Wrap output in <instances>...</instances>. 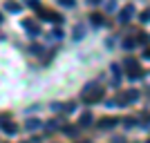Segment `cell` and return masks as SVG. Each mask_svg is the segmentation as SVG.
I'll list each match as a JSON object with an SVG mask.
<instances>
[{
	"label": "cell",
	"instance_id": "6da1fadb",
	"mask_svg": "<svg viewBox=\"0 0 150 143\" xmlns=\"http://www.w3.org/2000/svg\"><path fill=\"white\" fill-rule=\"evenodd\" d=\"M81 99L85 101V103H96V101H101L103 99V89L101 87H85V92L81 94Z\"/></svg>",
	"mask_w": 150,
	"mask_h": 143
},
{
	"label": "cell",
	"instance_id": "7a4b0ae2",
	"mask_svg": "<svg viewBox=\"0 0 150 143\" xmlns=\"http://www.w3.org/2000/svg\"><path fill=\"white\" fill-rule=\"evenodd\" d=\"M137 96H139V92H134V89H130V92L128 94H123V96H119V99H117V103H130V101H137Z\"/></svg>",
	"mask_w": 150,
	"mask_h": 143
},
{
	"label": "cell",
	"instance_id": "3957f363",
	"mask_svg": "<svg viewBox=\"0 0 150 143\" xmlns=\"http://www.w3.org/2000/svg\"><path fill=\"white\" fill-rule=\"evenodd\" d=\"M132 16H134V7H132V5H128V7H125V9H123V11H121V23H128V20H130L132 18Z\"/></svg>",
	"mask_w": 150,
	"mask_h": 143
},
{
	"label": "cell",
	"instance_id": "277c9868",
	"mask_svg": "<svg viewBox=\"0 0 150 143\" xmlns=\"http://www.w3.org/2000/svg\"><path fill=\"white\" fill-rule=\"evenodd\" d=\"M40 125H43V123H40L38 118H29V121L25 123V128H27L29 132H34V130H40Z\"/></svg>",
	"mask_w": 150,
	"mask_h": 143
},
{
	"label": "cell",
	"instance_id": "5b68a950",
	"mask_svg": "<svg viewBox=\"0 0 150 143\" xmlns=\"http://www.w3.org/2000/svg\"><path fill=\"white\" fill-rule=\"evenodd\" d=\"M85 36V25H76L74 27V40H81Z\"/></svg>",
	"mask_w": 150,
	"mask_h": 143
},
{
	"label": "cell",
	"instance_id": "8992f818",
	"mask_svg": "<svg viewBox=\"0 0 150 143\" xmlns=\"http://www.w3.org/2000/svg\"><path fill=\"white\" fill-rule=\"evenodd\" d=\"M25 29H27V31H31V36L40 31V29H38V25H36V23H31V20H25Z\"/></svg>",
	"mask_w": 150,
	"mask_h": 143
},
{
	"label": "cell",
	"instance_id": "52a82bcc",
	"mask_svg": "<svg viewBox=\"0 0 150 143\" xmlns=\"http://www.w3.org/2000/svg\"><path fill=\"white\" fill-rule=\"evenodd\" d=\"M114 123H117L114 118H101V121H99V128H103V130H108V128H112Z\"/></svg>",
	"mask_w": 150,
	"mask_h": 143
},
{
	"label": "cell",
	"instance_id": "ba28073f",
	"mask_svg": "<svg viewBox=\"0 0 150 143\" xmlns=\"http://www.w3.org/2000/svg\"><path fill=\"white\" fill-rule=\"evenodd\" d=\"M43 20H54V23H61V16H58V13H50V11H43Z\"/></svg>",
	"mask_w": 150,
	"mask_h": 143
},
{
	"label": "cell",
	"instance_id": "9c48e42d",
	"mask_svg": "<svg viewBox=\"0 0 150 143\" xmlns=\"http://www.w3.org/2000/svg\"><path fill=\"white\" fill-rule=\"evenodd\" d=\"M90 123H92V114H83V116H81V121H79V125H81V128H85V125H90Z\"/></svg>",
	"mask_w": 150,
	"mask_h": 143
},
{
	"label": "cell",
	"instance_id": "30bf717a",
	"mask_svg": "<svg viewBox=\"0 0 150 143\" xmlns=\"http://www.w3.org/2000/svg\"><path fill=\"white\" fill-rule=\"evenodd\" d=\"M2 130H5L7 134H16V132H18V128H16L13 123H5V125H2Z\"/></svg>",
	"mask_w": 150,
	"mask_h": 143
},
{
	"label": "cell",
	"instance_id": "8fae6325",
	"mask_svg": "<svg viewBox=\"0 0 150 143\" xmlns=\"http://www.w3.org/2000/svg\"><path fill=\"white\" fill-rule=\"evenodd\" d=\"M7 11H16V13H18L20 11V5H18V2H7Z\"/></svg>",
	"mask_w": 150,
	"mask_h": 143
},
{
	"label": "cell",
	"instance_id": "7c38bea8",
	"mask_svg": "<svg viewBox=\"0 0 150 143\" xmlns=\"http://www.w3.org/2000/svg\"><path fill=\"white\" fill-rule=\"evenodd\" d=\"M92 23H94V25H103V16L94 13V16H92Z\"/></svg>",
	"mask_w": 150,
	"mask_h": 143
},
{
	"label": "cell",
	"instance_id": "4fadbf2b",
	"mask_svg": "<svg viewBox=\"0 0 150 143\" xmlns=\"http://www.w3.org/2000/svg\"><path fill=\"white\" fill-rule=\"evenodd\" d=\"M27 7H31V9H40V2H38V0H27Z\"/></svg>",
	"mask_w": 150,
	"mask_h": 143
},
{
	"label": "cell",
	"instance_id": "5bb4252c",
	"mask_svg": "<svg viewBox=\"0 0 150 143\" xmlns=\"http://www.w3.org/2000/svg\"><path fill=\"white\" fill-rule=\"evenodd\" d=\"M61 7H74V0H58Z\"/></svg>",
	"mask_w": 150,
	"mask_h": 143
},
{
	"label": "cell",
	"instance_id": "9a60e30c",
	"mask_svg": "<svg viewBox=\"0 0 150 143\" xmlns=\"http://www.w3.org/2000/svg\"><path fill=\"white\" fill-rule=\"evenodd\" d=\"M123 128H134V118H123Z\"/></svg>",
	"mask_w": 150,
	"mask_h": 143
},
{
	"label": "cell",
	"instance_id": "2e32d148",
	"mask_svg": "<svg viewBox=\"0 0 150 143\" xmlns=\"http://www.w3.org/2000/svg\"><path fill=\"white\" fill-rule=\"evenodd\" d=\"M123 47H128V49L134 47V40H132V38H125V40H123Z\"/></svg>",
	"mask_w": 150,
	"mask_h": 143
},
{
	"label": "cell",
	"instance_id": "e0dca14e",
	"mask_svg": "<svg viewBox=\"0 0 150 143\" xmlns=\"http://www.w3.org/2000/svg\"><path fill=\"white\" fill-rule=\"evenodd\" d=\"M63 110H65L67 114H72V112H74V103H67V105H63Z\"/></svg>",
	"mask_w": 150,
	"mask_h": 143
},
{
	"label": "cell",
	"instance_id": "ac0fdd59",
	"mask_svg": "<svg viewBox=\"0 0 150 143\" xmlns=\"http://www.w3.org/2000/svg\"><path fill=\"white\" fill-rule=\"evenodd\" d=\"M141 20H144V23H150V11H146V13H141Z\"/></svg>",
	"mask_w": 150,
	"mask_h": 143
},
{
	"label": "cell",
	"instance_id": "d6986e66",
	"mask_svg": "<svg viewBox=\"0 0 150 143\" xmlns=\"http://www.w3.org/2000/svg\"><path fill=\"white\" fill-rule=\"evenodd\" d=\"M112 143H125V141H123V139H119V137H117V139H112Z\"/></svg>",
	"mask_w": 150,
	"mask_h": 143
},
{
	"label": "cell",
	"instance_id": "ffe728a7",
	"mask_svg": "<svg viewBox=\"0 0 150 143\" xmlns=\"http://www.w3.org/2000/svg\"><path fill=\"white\" fill-rule=\"evenodd\" d=\"M88 2H92V5H96V2H99V0H88Z\"/></svg>",
	"mask_w": 150,
	"mask_h": 143
},
{
	"label": "cell",
	"instance_id": "44dd1931",
	"mask_svg": "<svg viewBox=\"0 0 150 143\" xmlns=\"http://www.w3.org/2000/svg\"><path fill=\"white\" fill-rule=\"evenodd\" d=\"M81 143H90V141H81Z\"/></svg>",
	"mask_w": 150,
	"mask_h": 143
},
{
	"label": "cell",
	"instance_id": "7402d4cb",
	"mask_svg": "<svg viewBox=\"0 0 150 143\" xmlns=\"http://www.w3.org/2000/svg\"><path fill=\"white\" fill-rule=\"evenodd\" d=\"M0 20H2V18H0Z\"/></svg>",
	"mask_w": 150,
	"mask_h": 143
},
{
	"label": "cell",
	"instance_id": "603a6c76",
	"mask_svg": "<svg viewBox=\"0 0 150 143\" xmlns=\"http://www.w3.org/2000/svg\"><path fill=\"white\" fill-rule=\"evenodd\" d=\"M148 143H150V141H148Z\"/></svg>",
	"mask_w": 150,
	"mask_h": 143
}]
</instances>
